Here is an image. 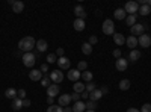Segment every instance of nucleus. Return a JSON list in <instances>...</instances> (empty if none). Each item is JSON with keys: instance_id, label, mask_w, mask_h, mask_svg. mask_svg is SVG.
I'll list each match as a JSON object with an SVG mask.
<instances>
[{"instance_id": "43", "label": "nucleus", "mask_w": 151, "mask_h": 112, "mask_svg": "<svg viewBox=\"0 0 151 112\" xmlns=\"http://www.w3.org/2000/svg\"><path fill=\"white\" fill-rule=\"evenodd\" d=\"M40 71H41V73H47V71H48V64H42V65L40 67Z\"/></svg>"}, {"instance_id": "1", "label": "nucleus", "mask_w": 151, "mask_h": 112, "mask_svg": "<svg viewBox=\"0 0 151 112\" xmlns=\"http://www.w3.org/2000/svg\"><path fill=\"white\" fill-rule=\"evenodd\" d=\"M35 46H36V41H35L33 36H24V38H21L20 43H18V48L24 53H29L32 48H35Z\"/></svg>"}, {"instance_id": "18", "label": "nucleus", "mask_w": 151, "mask_h": 112, "mask_svg": "<svg viewBox=\"0 0 151 112\" xmlns=\"http://www.w3.org/2000/svg\"><path fill=\"white\" fill-rule=\"evenodd\" d=\"M125 44L129 46V48H132V50H134L136 46H137V38L136 36H129V38H125Z\"/></svg>"}, {"instance_id": "39", "label": "nucleus", "mask_w": 151, "mask_h": 112, "mask_svg": "<svg viewBox=\"0 0 151 112\" xmlns=\"http://www.w3.org/2000/svg\"><path fill=\"white\" fill-rule=\"evenodd\" d=\"M17 97L21 98V100H24V97H26V91H24V90H18L17 91Z\"/></svg>"}, {"instance_id": "22", "label": "nucleus", "mask_w": 151, "mask_h": 112, "mask_svg": "<svg viewBox=\"0 0 151 112\" xmlns=\"http://www.w3.org/2000/svg\"><path fill=\"white\" fill-rule=\"evenodd\" d=\"M23 9H24V3L20 2V0H17V2L12 5V11H14L15 14H20V12H23Z\"/></svg>"}, {"instance_id": "21", "label": "nucleus", "mask_w": 151, "mask_h": 112, "mask_svg": "<svg viewBox=\"0 0 151 112\" xmlns=\"http://www.w3.org/2000/svg\"><path fill=\"white\" fill-rule=\"evenodd\" d=\"M125 14H127V12H125L122 8H118V9H115V12H113V15H115L116 20H125V17H127Z\"/></svg>"}, {"instance_id": "28", "label": "nucleus", "mask_w": 151, "mask_h": 112, "mask_svg": "<svg viewBox=\"0 0 151 112\" xmlns=\"http://www.w3.org/2000/svg\"><path fill=\"white\" fill-rule=\"evenodd\" d=\"M5 95H6L8 98H12V100H14V98L17 97V90H15V88H8L6 92H5Z\"/></svg>"}, {"instance_id": "26", "label": "nucleus", "mask_w": 151, "mask_h": 112, "mask_svg": "<svg viewBox=\"0 0 151 112\" xmlns=\"http://www.w3.org/2000/svg\"><path fill=\"white\" fill-rule=\"evenodd\" d=\"M82 52H83L85 55H91V53H92V46H91L89 43H83V44H82Z\"/></svg>"}, {"instance_id": "12", "label": "nucleus", "mask_w": 151, "mask_h": 112, "mask_svg": "<svg viewBox=\"0 0 151 112\" xmlns=\"http://www.w3.org/2000/svg\"><path fill=\"white\" fill-rule=\"evenodd\" d=\"M59 92H60V90H59V85H50L48 88H47V95L48 97H56V95H59Z\"/></svg>"}, {"instance_id": "33", "label": "nucleus", "mask_w": 151, "mask_h": 112, "mask_svg": "<svg viewBox=\"0 0 151 112\" xmlns=\"http://www.w3.org/2000/svg\"><path fill=\"white\" fill-rule=\"evenodd\" d=\"M77 70H79L80 73H83V71H86V70H88V64H86V62H85V61H80V62H79V64H77Z\"/></svg>"}, {"instance_id": "37", "label": "nucleus", "mask_w": 151, "mask_h": 112, "mask_svg": "<svg viewBox=\"0 0 151 112\" xmlns=\"http://www.w3.org/2000/svg\"><path fill=\"white\" fill-rule=\"evenodd\" d=\"M47 112H64V109H62L60 106H55V105H52V106L47 109Z\"/></svg>"}, {"instance_id": "45", "label": "nucleus", "mask_w": 151, "mask_h": 112, "mask_svg": "<svg viewBox=\"0 0 151 112\" xmlns=\"http://www.w3.org/2000/svg\"><path fill=\"white\" fill-rule=\"evenodd\" d=\"M32 103H30V100H29V98H24V100H23V108H29Z\"/></svg>"}, {"instance_id": "52", "label": "nucleus", "mask_w": 151, "mask_h": 112, "mask_svg": "<svg viewBox=\"0 0 151 112\" xmlns=\"http://www.w3.org/2000/svg\"><path fill=\"white\" fill-rule=\"evenodd\" d=\"M85 112H95V111H85Z\"/></svg>"}, {"instance_id": "40", "label": "nucleus", "mask_w": 151, "mask_h": 112, "mask_svg": "<svg viewBox=\"0 0 151 112\" xmlns=\"http://www.w3.org/2000/svg\"><path fill=\"white\" fill-rule=\"evenodd\" d=\"M141 112H151V105H150V103H145V105L141 108Z\"/></svg>"}, {"instance_id": "6", "label": "nucleus", "mask_w": 151, "mask_h": 112, "mask_svg": "<svg viewBox=\"0 0 151 112\" xmlns=\"http://www.w3.org/2000/svg\"><path fill=\"white\" fill-rule=\"evenodd\" d=\"M130 30H132V35H133V36H141V35H144V32H145V24L136 23L134 26L130 27Z\"/></svg>"}, {"instance_id": "7", "label": "nucleus", "mask_w": 151, "mask_h": 112, "mask_svg": "<svg viewBox=\"0 0 151 112\" xmlns=\"http://www.w3.org/2000/svg\"><path fill=\"white\" fill-rule=\"evenodd\" d=\"M137 44L142 46L144 48H148V47L151 46V36H150V35H147V33L141 35L139 38H137Z\"/></svg>"}, {"instance_id": "16", "label": "nucleus", "mask_w": 151, "mask_h": 112, "mask_svg": "<svg viewBox=\"0 0 151 112\" xmlns=\"http://www.w3.org/2000/svg\"><path fill=\"white\" fill-rule=\"evenodd\" d=\"M86 111V103L79 100V102H76L74 106H73V112H85Z\"/></svg>"}, {"instance_id": "4", "label": "nucleus", "mask_w": 151, "mask_h": 112, "mask_svg": "<svg viewBox=\"0 0 151 112\" xmlns=\"http://www.w3.org/2000/svg\"><path fill=\"white\" fill-rule=\"evenodd\" d=\"M48 76H50V80H52L53 83H56V85L64 80V73H62L60 70H53Z\"/></svg>"}, {"instance_id": "5", "label": "nucleus", "mask_w": 151, "mask_h": 112, "mask_svg": "<svg viewBox=\"0 0 151 112\" xmlns=\"http://www.w3.org/2000/svg\"><path fill=\"white\" fill-rule=\"evenodd\" d=\"M103 33L104 35H113L115 33V24L112 23V20H104V23H103Z\"/></svg>"}, {"instance_id": "41", "label": "nucleus", "mask_w": 151, "mask_h": 112, "mask_svg": "<svg viewBox=\"0 0 151 112\" xmlns=\"http://www.w3.org/2000/svg\"><path fill=\"white\" fill-rule=\"evenodd\" d=\"M97 41H98V38L95 35H92V36H89V44L91 46H94V44H97Z\"/></svg>"}, {"instance_id": "9", "label": "nucleus", "mask_w": 151, "mask_h": 112, "mask_svg": "<svg viewBox=\"0 0 151 112\" xmlns=\"http://www.w3.org/2000/svg\"><path fill=\"white\" fill-rule=\"evenodd\" d=\"M58 65H59L60 70H70V67H71V61H70L68 58H65V56H62V58L58 59Z\"/></svg>"}, {"instance_id": "15", "label": "nucleus", "mask_w": 151, "mask_h": 112, "mask_svg": "<svg viewBox=\"0 0 151 112\" xmlns=\"http://www.w3.org/2000/svg\"><path fill=\"white\" fill-rule=\"evenodd\" d=\"M112 36H113V41H115V44H116V46H122V44H125V36H124L122 33L115 32Z\"/></svg>"}, {"instance_id": "47", "label": "nucleus", "mask_w": 151, "mask_h": 112, "mask_svg": "<svg viewBox=\"0 0 151 112\" xmlns=\"http://www.w3.org/2000/svg\"><path fill=\"white\" fill-rule=\"evenodd\" d=\"M100 91H101L103 94H107V92H109V88H107V86H103V88L100 90Z\"/></svg>"}, {"instance_id": "50", "label": "nucleus", "mask_w": 151, "mask_h": 112, "mask_svg": "<svg viewBox=\"0 0 151 112\" xmlns=\"http://www.w3.org/2000/svg\"><path fill=\"white\" fill-rule=\"evenodd\" d=\"M64 112H73V108H68V106H65V108H64Z\"/></svg>"}, {"instance_id": "3", "label": "nucleus", "mask_w": 151, "mask_h": 112, "mask_svg": "<svg viewBox=\"0 0 151 112\" xmlns=\"http://www.w3.org/2000/svg\"><path fill=\"white\" fill-rule=\"evenodd\" d=\"M124 11L129 12V15H136V12H139V5H137V2H127L124 6Z\"/></svg>"}, {"instance_id": "27", "label": "nucleus", "mask_w": 151, "mask_h": 112, "mask_svg": "<svg viewBox=\"0 0 151 112\" xmlns=\"http://www.w3.org/2000/svg\"><path fill=\"white\" fill-rule=\"evenodd\" d=\"M130 88V80L129 79H122L121 82H119V90L121 91H127Z\"/></svg>"}, {"instance_id": "17", "label": "nucleus", "mask_w": 151, "mask_h": 112, "mask_svg": "<svg viewBox=\"0 0 151 112\" xmlns=\"http://www.w3.org/2000/svg\"><path fill=\"white\" fill-rule=\"evenodd\" d=\"M70 102H71V95H70V94H62V95L59 97V106H60V108H62V106H68Z\"/></svg>"}, {"instance_id": "20", "label": "nucleus", "mask_w": 151, "mask_h": 112, "mask_svg": "<svg viewBox=\"0 0 151 112\" xmlns=\"http://www.w3.org/2000/svg\"><path fill=\"white\" fill-rule=\"evenodd\" d=\"M47 47H48V44H47L45 40H38L36 41V50L38 52H45Z\"/></svg>"}, {"instance_id": "42", "label": "nucleus", "mask_w": 151, "mask_h": 112, "mask_svg": "<svg viewBox=\"0 0 151 112\" xmlns=\"http://www.w3.org/2000/svg\"><path fill=\"white\" fill-rule=\"evenodd\" d=\"M113 56H115L116 59H119L121 58V50H119V48H115V50H113V53H112Z\"/></svg>"}, {"instance_id": "34", "label": "nucleus", "mask_w": 151, "mask_h": 112, "mask_svg": "<svg viewBox=\"0 0 151 112\" xmlns=\"http://www.w3.org/2000/svg\"><path fill=\"white\" fill-rule=\"evenodd\" d=\"M55 62H58V59H56V53H50V55H47V64H55Z\"/></svg>"}, {"instance_id": "29", "label": "nucleus", "mask_w": 151, "mask_h": 112, "mask_svg": "<svg viewBox=\"0 0 151 112\" xmlns=\"http://www.w3.org/2000/svg\"><path fill=\"white\" fill-rule=\"evenodd\" d=\"M150 12H151V8H150L148 5H141V6H139V14H141V15H148Z\"/></svg>"}, {"instance_id": "13", "label": "nucleus", "mask_w": 151, "mask_h": 112, "mask_svg": "<svg viewBox=\"0 0 151 112\" xmlns=\"http://www.w3.org/2000/svg\"><path fill=\"white\" fill-rule=\"evenodd\" d=\"M73 26H74V29L77 30V32H82V30H85V26H86V23H85V20L76 18V20H74V23H73Z\"/></svg>"}, {"instance_id": "48", "label": "nucleus", "mask_w": 151, "mask_h": 112, "mask_svg": "<svg viewBox=\"0 0 151 112\" xmlns=\"http://www.w3.org/2000/svg\"><path fill=\"white\" fill-rule=\"evenodd\" d=\"M47 103L52 106V105H53V97H47Z\"/></svg>"}, {"instance_id": "32", "label": "nucleus", "mask_w": 151, "mask_h": 112, "mask_svg": "<svg viewBox=\"0 0 151 112\" xmlns=\"http://www.w3.org/2000/svg\"><path fill=\"white\" fill-rule=\"evenodd\" d=\"M125 23H127L130 27L134 26V24H136V15H127V17H125Z\"/></svg>"}, {"instance_id": "8", "label": "nucleus", "mask_w": 151, "mask_h": 112, "mask_svg": "<svg viewBox=\"0 0 151 112\" xmlns=\"http://www.w3.org/2000/svg\"><path fill=\"white\" fill-rule=\"evenodd\" d=\"M68 79L73 80V82H79V79L82 77V73L77 70V68H73V70H68Z\"/></svg>"}, {"instance_id": "10", "label": "nucleus", "mask_w": 151, "mask_h": 112, "mask_svg": "<svg viewBox=\"0 0 151 112\" xmlns=\"http://www.w3.org/2000/svg\"><path fill=\"white\" fill-rule=\"evenodd\" d=\"M115 67H116L118 71H125V70H127V67H129V61L124 59V58H119L115 62Z\"/></svg>"}, {"instance_id": "51", "label": "nucleus", "mask_w": 151, "mask_h": 112, "mask_svg": "<svg viewBox=\"0 0 151 112\" xmlns=\"http://www.w3.org/2000/svg\"><path fill=\"white\" fill-rule=\"evenodd\" d=\"M147 5H148V6L151 8V0H147Z\"/></svg>"}, {"instance_id": "19", "label": "nucleus", "mask_w": 151, "mask_h": 112, "mask_svg": "<svg viewBox=\"0 0 151 112\" xmlns=\"http://www.w3.org/2000/svg\"><path fill=\"white\" fill-rule=\"evenodd\" d=\"M101 97H103V92H101V91H100V90L97 88L95 91H92V92L89 94V100H92V102H98Z\"/></svg>"}, {"instance_id": "44", "label": "nucleus", "mask_w": 151, "mask_h": 112, "mask_svg": "<svg viewBox=\"0 0 151 112\" xmlns=\"http://www.w3.org/2000/svg\"><path fill=\"white\" fill-rule=\"evenodd\" d=\"M56 56H59V58L64 56V48H62V47H59L58 50H56Z\"/></svg>"}, {"instance_id": "30", "label": "nucleus", "mask_w": 151, "mask_h": 112, "mask_svg": "<svg viewBox=\"0 0 151 112\" xmlns=\"http://www.w3.org/2000/svg\"><path fill=\"white\" fill-rule=\"evenodd\" d=\"M95 90H97V85H95L94 82H88V83L85 85V91L89 92V94H91L92 91H95Z\"/></svg>"}, {"instance_id": "24", "label": "nucleus", "mask_w": 151, "mask_h": 112, "mask_svg": "<svg viewBox=\"0 0 151 112\" xmlns=\"http://www.w3.org/2000/svg\"><path fill=\"white\" fill-rule=\"evenodd\" d=\"M21 108H23V100H21V98H18V97H15L14 100H12V109L18 111Z\"/></svg>"}, {"instance_id": "14", "label": "nucleus", "mask_w": 151, "mask_h": 112, "mask_svg": "<svg viewBox=\"0 0 151 112\" xmlns=\"http://www.w3.org/2000/svg\"><path fill=\"white\" fill-rule=\"evenodd\" d=\"M29 79L33 80V82L41 80V79H42V73H41L40 70H32V71L29 73Z\"/></svg>"}, {"instance_id": "11", "label": "nucleus", "mask_w": 151, "mask_h": 112, "mask_svg": "<svg viewBox=\"0 0 151 112\" xmlns=\"http://www.w3.org/2000/svg\"><path fill=\"white\" fill-rule=\"evenodd\" d=\"M74 14H76V18H80V20H85L86 15H88L82 5H76L74 6Z\"/></svg>"}, {"instance_id": "49", "label": "nucleus", "mask_w": 151, "mask_h": 112, "mask_svg": "<svg viewBox=\"0 0 151 112\" xmlns=\"http://www.w3.org/2000/svg\"><path fill=\"white\" fill-rule=\"evenodd\" d=\"M127 112H141V111L136 109V108H130V109H127Z\"/></svg>"}, {"instance_id": "23", "label": "nucleus", "mask_w": 151, "mask_h": 112, "mask_svg": "<svg viewBox=\"0 0 151 112\" xmlns=\"http://www.w3.org/2000/svg\"><path fill=\"white\" fill-rule=\"evenodd\" d=\"M129 59H130V62H136V61H139L141 59V52L139 50H132L130 52V55H129Z\"/></svg>"}, {"instance_id": "38", "label": "nucleus", "mask_w": 151, "mask_h": 112, "mask_svg": "<svg viewBox=\"0 0 151 112\" xmlns=\"http://www.w3.org/2000/svg\"><path fill=\"white\" fill-rule=\"evenodd\" d=\"M70 95H71V100H73L74 103L80 100V94H77V92H73V94H70Z\"/></svg>"}, {"instance_id": "35", "label": "nucleus", "mask_w": 151, "mask_h": 112, "mask_svg": "<svg viewBox=\"0 0 151 112\" xmlns=\"http://www.w3.org/2000/svg\"><path fill=\"white\" fill-rule=\"evenodd\" d=\"M86 109H88V111H95V109H97V102L88 100V103H86Z\"/></svg>"}, {"instance_id": "46", "label": "nucleus", "mask_w": 151, "mask_h": 112, "mask_svg": "<svg viewBox=\"0 0 151 112\" xmlns=\"http://www.w3.org/2000/svg\"><path fill=\"white\" fill-rule=\"evenodd\" d=\"M80 98H89V92H86V91L82 92V94H80Z\"/></svg>"}, {"instance_id": "31", "label": "nucleus", "mask_w": 151, "mask_h": 112, "mask_svg": "<svg viewBox=\"0 0 151 112\" xmlns=\"http://www.w3.org/2000/svg\"><path fill=\"white\" fill-rule=\"evenodd\" d=\"M92 77H94V76H92V73H91V71H88V70L82 73V79H83L85 82H92Z\"/></svg>"}, {"instance_id": "2", "label": "nucleus", "mask_w": 151, "mask_h": 112, "mask_svg": "<svg viewBox=\"0 0 151 112\" xmlns=\"http://www.w3.org/2000/svg\"><path fill=\"white\" fill-rule=\"evenodd\" d=\"M21 59H23V64H24V67H27V68H32V67L35 65L36 56H35V55H33L32 52H29V53H23Z\"/></svg>"}, {"instance_id": "25", "label": "nucleus", "mask_w": 151, "mask_h": 112, "mask_svg": "<svg viewBox=\"0 0 151 112\" xmlns=\"http://www.w3.org/2000/svg\"><path fill=\"white\" fill-rule=\"evenodd\" d=\"M73 88H74V92L82 94V92H85V83H82V82H76V85L73 86Z\"/></svg>"}, {"instance_id": "36", "label": "nucleus", "mask_w": 151, "mask_h": 112, "mask_svg": "<svg viewBox=\"0 0 151 112\" xmlns=\"http://www.w3.org/2000/svg\"><path fill=\"white\" fill-rule=\"evenodd\" d=\"M41 85H42V86H45V88H48V86L52 85V80H50V76H45V77H42V79H41Z\"/></svg>"}]
</instances>
